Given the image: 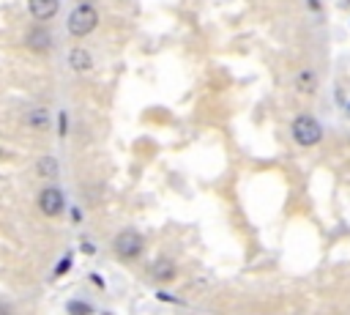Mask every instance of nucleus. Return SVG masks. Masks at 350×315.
<instances>
[{"instance_id":"7","label":"nucleus","mask_w":350,"mask_h":315,"mask_svg":"<svg viewBox=\"0 0 350 315\" xmlns=\"http://www.w3.org/2000/svg\"><path fill=\"white\" fill-rule=\"evenodd\" d=\"M49 44H52L49 30H44V27H33V30L27 33V47H30L33 52H46Z\"/></svg>"},{"instance_id":"2","label":"nucleus","mask_w":350,"mask_h":315,"mask_svg":"<svg viewBox=\"0 0 350 315\" xmlns=\"http://www.w3.org/2000/svg\"><path fill=\"white\" fill-rule=\"evenodd\" d=\"M293 140L298 145H304V148H312V145H317L323 140V129L312 115H298L293 121Z\"/></svg>"},{"instance_id":"8","label":"nucleus","mask_w":350,"mask_h":315,"mask_svg":"<svg viewBox=\"0 0 350 315\" xmlns=\"http://www.w3.org/2000/svg\"><path fill=\"white\" fill-rule=\"evenodd\" d=\"M150 277H153V279H159V282L172 279V277H175V263H172V260H167V257H159V260L150 266Z\"/></svg>"},{"instance_id":"4","label":"nucleus","mask_w":350,"mask_h":315,"mask_svg":"<svg viewBox=\"0 0 350 315\" xmlns=\"http://www.w3.org/2000/svg\"><path fill=\"white\" fill-rule=\"evenodd\" d=\"M63 194H60V189H55V186H46V189H41V194H38V208L46 214V216H57L60 211H63Z\"/></svg>"},{"instance_id":"1","label":"nucleus","mask_w":350,"mask_h":315,"mask_svg":"<svg viewBox=\"0 0 350 315\" xmlns=\"http://www.w3.org/2000/svg\"><path fill=\"white\" fill-rule=\"evenodd\" d=\"M96 25H98V14H96V8H93L88 0L79 3V5L71 11V16H68V33H71L74 38H82V36L93 33Z\"/></svg>"},{"instance_id":"5","label":"nucleus","mask_w":350,"mask_h":315,"mask_svg":"<svg viewBox=\"0 0 350 315\" xmlns=\"http://www.w3.org/2000/svg\"><path fill=\"white\" fill-rule=\"evenodd\" d=\"M68 66H71L77 74H85V71H90V66H93V58H90V52H88L85 47H74V49L68 52Z\"/></svg>"},{"instance_id":"6","label":"nucleus","mask_w":350,"mask_h":315,"mask_svg":"<svg viewBox=\"0 0 350 315\" xmlns=\"http://www.w3.org/2000/svg\"><path fill=\"white\" fill-rule=\"evenodd\" d=\"M27 8H30V14L36 19H52L57 14L60 3L57 0H27Z\"/></svg>"},{"instance_id":"11","label":"nucleus","mask_w":350,"mask_h":315,"mask_svg":"<svg viewBox=\"0 0 350 315\" xmlns=\"http://www.w3.org/2000/svg\"><path fill=\"white\" fill-rule=\"evenodd\" d=\"M68 310H71V312H90V307H88V304H79V301H71Z\"/></svg>"},{"instance_id":"3","label":"nucleus","mask_w":350,"mask_h":315,"mask_svg":"<svg viewBox=\"0 0 350 315\" xmlns=\"http://www.w3.org/2000/svg\"><path fill=\"white\" fill-rule=\"evenodd\" d=\"M112 249H115L120 257H137V255L142 252V236L134 233V230H123V233L115 236Z\"/></svg>"},{"instance_id":"12","label":"nucleus","mask_w":350,"mask_h":315,"mask_svg":"<svg viewBox=\"0 0 350 315\" xmlns=\"http://www.w3.org/2000/svg\"><path fill=\"white\" fill-rule=\"evenodd\" d=\"M88 3H90V0H88Z\"/></svg>"},{"instance_id":"9","label":"nucleus","mask_w":350,"mask_h":315,"mask_svg":"<svg viewBox=\"0 0 350 315\" xmlns=\"http://www.w3.org/2000/svg\"><path fill=\"white\" fill-rule=\"evenodd\" d=\"M22 123L30 126V129H46V123H49V112H46V110H30V112H25Z\"/></svg>"},{"instance_id":"10","label":"nucleus","mask_w":350,"mask_h":315,"mask_svg":"<svg viewBox=\"0 0 350 315\" xmlns=\"http://www.w3.org/2000/svg\"><path fill=\"white\" fill-rule=\"evenodd\" d=\"M36 173H38L41 178H55V175H57V159H55V156H41V159L36 162Z\"/></svg>"}]
</instances>
